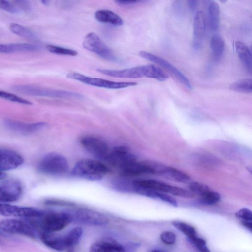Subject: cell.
<instances>
[{"label":"cell","mask_w":252,"mask_h":252,"mask_svg":"<svg viewBox=\"0 0 252 252\" xmlns=\"http://www.w3.org/2000/svg\"><path fill=\"white\" fill-rule=\"evenodd\" d=\"M68 78L74 79L83 83L98 87L110 89H120L137 85L135 82H118L102 78L91 77L75 72H70L66 74Z\"/></svg>","instance_id":"cell-8"},{"label":"cell","mask_w":252,"mask_h":252,"mask_svg":"<svg viewBox=\"0 0 252 252\" xmlns=\"http://www.w3.org/2000/svg\"><path fill=\"white\" fill-rule=\"evenodd\" d=\"M150 252H162L159 250H152V251H151Z\"/></svg>","instance_id":"cell-47"},{"label":"cell","mask_w":252,"mask_h":252,"mask_svg":"<svg viewBox=\"0 0 252 252\" xmlns=\"http://www.w3.org/2000/svg\"><path fill=\"white\" fill-rule=\"evenodd\" d=\"M11 89L26 95L60 98L64 99H81L83 95L73 92L44 88L32 85H16Z\"/></svg>","instance_id":"cell-3"},{"label":"cell","mask_w":252,"mask_h":252,"mask_svg":"<svg viewBox=\"0 0 252 252\" xmlns=\"http://www.w3.org/2000/svg\"><path fill=\"white\" fill-rule=\"evenodd\" d=\"M13 51L11 43L8 44H0V53H13Z\"/></svg>","instance_id":"cell-43"},{"label":"cell","mask_w":252,"mask_h":252,"mask_svg":"<svg viewBox=\"0 0 252 252\" xmlns=\"http://www.w3.org/2000/svg\"><path fill=\"white\" fill-rule=\"evenodd\" d=\"M75 219L83 223L92 225H103L108 222V219L98 212L89 209H80L74 215Z\"/></svg>","instance_id":"cell-16"},{"label":"cell","mask_w":252,"mask_h":252,"mask_svg":"<svg viewBox=\"0 0 252 252\" xmlns=\"http://www.w3.org/2000/svg\"><path fill=\"white\" fill-rule=\"evenodd\" d=\"M27 220L38 231L52 233L63 229L73 220V216L66 212H46L40 216Z\"/></svg>","instance_id":"cell-1"},{"label":"cell","mask_w":252,"mask_h":252,"mask_svg":"<svg viewBox=\"0 0 252 252\" xmlns=\"http://www.w3.org/2000/svg\"><path fill=\"white\" fill-rule=\"evenodd\" d=\"M0 97L12 102L22 104L31 105L32 103L26 99L20 97L15 94L0 90Z\"/></svg>","instance_id":"cell-34"},{"label":"cell","mask_w":252,"mask_h":252,"mask_svg":"<svg viewBox=\"0 0 252 252\" xmlns=\"http://www.w3.org/2000/svg\"><path fill=\"white\" fill-rule=\"evenodd\" d=\"M207 24L210 30L217 32L220 27V7L218 3L212 1L207 11Z\"/></svg>","instance_id":"cell-23"},{"label":"cell","mask_w":252,"mask_h":252,"mask_svg":"<svg viewBox=\"0 0 252 252\" xmlns=\"http://www.w3.org/2000/svg\"><path fill=\"white\" fill-rule=\"evenodd\" d=\"M80 142L85 149L95 157L107 159L110 150L104 141L94 136H86L81 138Z\"/></svg>","instance_id":"cell-12"},{"label":"cell","mask_w":252,"mask_h":252,"mask_svg":"<svg viewBox=\"0 0 252 252\" xmlns=\"http://www.w3.org/2000/svg\"><path fill=\"white\" fill-rule=\"evenodd\" d=\"M23 162L24 158L17 152L0 148V170L4 172L15 169Z\"/></svg>","instance_id":"cell-15"},{"label":"cell","mask_w":252,"mask_h":252,"mask_svg":"<svg viewBox=\"0 0 252 252\" xmlns=\"http://www.w3.org/2000/svg\"><path fill=\"white\" fill-rule=\"evenodd\" d=\"M6 128L15 133L27 135L32 134L44 128L46 124L43 122L27 123L16 120L7 119L4 122Z\"/></svg>","instance_id":"cell-14"},{"label":"cell","mask_w":252,"mask_h":252,"mask_svg":"<svg viewBox=\"0 0 252 252\" xmlns=\"http://www.w3.org/2000/svg\"><path fill=\"white\" fill-rule=\"evenodd\" d=\"M134 187L151 189L159 192H165L175 196L191 198L194 194L185 189L168 185L165 183L152 179H139L131 181Z\"/></svg>","instance_id":"cell-5"},{"label":"cell","mask_w":252,"mask_h":252,"mask_svg":"<svg viewBox=\"0 0 252 252\" xmlns=\"http://www.w3.org/2000/svg\"><path fill=\"white\" fill-rule=\"evenodd\" d=\"M15 4L22 10L29 11L31 7L28 1L26 0H15L14 1Z\"/></svg>","instance_id":"cell-41"},{"label":"cell","mask_w":252,"mask_h":252,"mask_svg":"<svg viewBox=\"0 0 252 252\" xmlns=\"http://www.w3.org/2000/svg\"><path fill=\"white\" fill-rule=\"evenodd\" d=\"M224 41L219 33L213 34L210 39V48L213 57L219 60L223 56L224 50Z\"/></svg>","instance_id":"cell-26"},{"label":"cell","mask_w":252,"mask_h":252,"mask_svg":"<svg viewBox=\"0 0 252 252\" xmlns=\"http://www.w3.org/2000/svg\"><path fill=\"white\" fill-rule=\"evenodd\" d=\"M176 234L170 231H165L161 233L160 238L165 244L168 245H173L176 241Z\"/></svg>","instance_id":"cell-40"},{"label":"cell","mask_w":252,"mask_h":252,"mask_svg":"<svg viewBox=\"0 0 252 252\" xmlns=\"http://www.w3.org/2000/svg\"><path fill=\"white\" fill-rule=\"evenodd\" d=\"M159 176L169 180L181 183H187L190 180V177L186 173L174 167L164 165Z\"/></svg>","instance_id":"cell-24"},{"label":"cell","mask_w":252,"mask_h":252,"mask_svg":"<svg viewBox=\"0 0 252 252\" xmlns=\"http://www.w3.org/2000/svg\"><path fill=\"white\" fill-rule=\"evenodd\" d=\"M14 52H34L38 51L40 47L37 45L27 43H11Z\"/></svg>","instance_id":"cell-35"},{"label":"cell","mask_w":252,"mask_h":252,"mask_svg":"<svg viewBox=\"0 0 252 252\" xmlns=\"http://www.w3.org/2000/svg\"><path fill=\"white\" fill-rule=\"evenodd\" d=\"M139 55L141 57L162 66L172 74L183 85L189 89H191L192 87L189 79L169 62L159 56L145 51H140Z\"/></svg>","instance_id":"cell-9"},{"label":"cell","mask_w":252,"mask_h":252,"mask_svg":"<svg viewBox=\"0 0 252 252\" xmlns=\"http://www.w3.org/2000/svg\"><path fill=\"white\" fill-rule=\"evenodd\" d=\"M6 178V174L4 171L0 170V180H4Z\"/></svg>","instance_id":"cell-45"},{"label":"cell","mask_w":252,"mask_h":252,"mask_svg":"<svg viewBox=\"0 0 252 252\" xmlns=\"http://www.w3.org/2000/svg\"><path fill=\"white\" fill-rule=\"evenodd\" d=\"M206 30V19L203 11H197L194 16L193 23V47L199 49L202 44Z\"/></svg>","instance_id":"cell-17"},{"label":"cell","mask_w":252,"mask_h":252,"mask_svg":"<svg viewBox=\"0 0 252 252\" xmlns=\"http://www.w3.org/2000/svg\"><path fill=\"white\" fill-rule=\"evenodd\" d=\"M232 90L238 93L249 94L252 92V80L251 78H244L238 80L230 86Z\"/></svg>","instance_id":"cell-29"},{"label":"cell","mask_w":252,"mask_h":252,"mask_svg":"<svg viewBox=\"0 0 252 252\" xmlns=\"http://www.w3.org/2000/svg\"><path fill=\"white\" fill-rule=\"evenodd\" d=\"M41 2L43 4L47 5L49 1L46 0H42L41 1Z\"/></svg>","instance_id":"cell-46"},{"label":"cell","mask_w":252,"mask_h":252,"mask_svg":"<svg viewBox=\"0 0 252 252\" xmlns=\"http://www.w3.org/2000/svg\"><path fill=\"white\" fill-rule=\"evenodd\" d=\"M143 77L155 79L162 81L166 80L168 76L160 68L154 64L142 65Z\"/></svg>","instance_id":"cell-27"},{"label":"cell","mask_w":252,"mask_h":252,"mask_svg":"<svg viewBox=\"0 0 252 252\" xmlns=\"http://www.w3.org/2000/svg\"><path fill=\"white\" fill-rule=\"evenodd\" d=\"M68 164L66 158L55 153H49L40 160L38 171L43 174L51 176L63 175L68 170Z\"/></svg>","instance_id":"cell-4"},{"label":"cell","mask_w":252,"mask_h":252,"mask_svg":"<svg viewBox=\"0 0 252 252\" xmlns=\"http://www.w3.org/2000/svg\"><path fill=\"white\" fill-rule=\"evenodd\" d=\"M0 9L12 14H19L21 10L15 4L5 0H0Z\"/></svg>","instance_id":"cell-37"},{"label":"cell","mask_w":252,"mask_h":252,"mask_svg":"<svg viewBox=\"0 0 252 252\" xmlns=\"http://www.w3.org/2000/svg\"><path fill=\"white\" fill-rule=\"evenodd\" d=\"M83 46L101 58L113 62H118L119 59L113 51L94 32L88 33L83 41Z\"/></svg>","instance_id":"cell-6"},{"label":"cell","mask_w":252,"mask_h":252,"mask_svg":"<svg viewBox=\"0 0 252 252\" xmlns=\"http://www.w3.org/2000/svg\"><path fill=\"white\" fill-rule=\"evenodd\" d=\"M189 240L193 244L200 252H211L207 247L206 241L202 238L197 236L195 238Z\"/></svg>","instance_id":"cell-38"},{"label":"cell","mask_w":252,"mask_h":252,"mask_svg":"<svg viewBox=\"0 0 252 252\" xmlns=\"http://www.w3.org/2000/svg\"><path fill=\"white\" fill-rule=\"evenodd\" d=\"M83 234V230L81 227H76L70 230L64 235L69 248L78 243Z\"/></svg>","instance_id":"cell-32"},{"label":"cell","mask_w":252,"mask_h":252,"mask_svg":"<svg viewBox=\"0 0 252 252\" xmlns=\"http://www.w3.org/2000/svg\"><path fill=\"white\" fill-rule=\"evenodd\" d=\"M10 31L14 34L31 41L38 40V36L28 28L16 23H11L9 26Z\"/></svg>","instance_id":"cell-28"},{"label":"cell","mask_w":252,"mask_h":252,"mask_svg":"<svg viewBox=\"0 0 252 252\" xmlns=\"http://www.w3.org/2000/svg\"><path fill=\"white\" fill-rule=\"evenodd\" d=\"M125 248L115 240L103 239L94 243L90 252H124Z\"/></svg>","instance_id":"cell-20"},{"label":"cell","mask_w":252,"mask_h":252,"mask_svg":"<svg viewBox=\"0 0 252 252\" xmlns=\"http://www.w3.org/2000/svg\"><path fill=\"white\" fill-rule=\"evenodd\" d=\"M44 211L33 207H20L0 203V215L4 217H13L23 219L38 217Z\"/></svg>","instance_id":"cell-10"},{"label":"cell","mask_w":252,"mask_h":252,"mask_svg":"<svg viewBox=\"0 0 252 252\" xmlns=\"http://www.w3.org/2000/svg\"><path fill=\"white\" fill-rule=\"evenodd\" d=\"M198 1L196 0H189L188 4L189 8L190 11H194L197 6Z\"/></svg>","instance_id":"cell-44"},{"label":"cell","mask_w":252,"mask_h":252,"mask_svg":"<svg viewBox=\"0 0 252 252\" xmlns=\"http://www.w3.org/2000/svg\"><path fill=\"white\" fill-rule=\"evenodd\" d=\"M236 216L241 222L252 221V212L248 208H243L240 209L236 212Z\"/></svg>","instance_id":"cell-39"},{"label":"cell","mask_w":252,"mask_h":252,"mask_svg":"<svg viewBox=\"0 0 252 252\" xmlns=\"http://www.w3.org/2000/svg\"><path fill=\"white\" fill-rule=\"evenodd\" d=\"M131 192L153 199H158L173 206L177 207L178 203L176 199L170 195L164 193L151 189L134 187L131 186Z\"/></svg>","instance_id":"cell-21"},{"label":"cell","mask_w":252,"mask_h":252,"mask_svg":"<svg viewBox=\"0 0 252 252\" xmlns=\"http://www.w3.org/2000/svg\"><path fill=\"white\" fill-rule=\"evenodd\" d=\"M39 236L42 243L47 247L58 251H63L69 248L64 236H55L51 233H39Z\"/></svg>","instance_id":"cell-19"},{"label":"cell","mask_w":252,"mask_h":252,"mask_svg":"<svg viewBox=\"0 0 252 252\" xmlns=\"http://www.w3.org/2000/svg\"><path fill=\"white\" fill-rule=\"evenodd\" d=\"M108 172V168L102 162L91 159L78 161L71 170L73 176L91 181L102 179Z\"/></svg>","instance_id":"cell-2"},{"label":"cell","mask_w":252,"mask_h":252,"mask_svg":"<svg viewBox=\"0 0 252 252\" xmlns=\"http://www.w3.org/2000/svg\"><path fill=\"white\" fill-rule=\"evenodd\" d=\"M46 48L49 52L54 54L70 56H76L78 55L76 50L57 45L48 44L46 46Z\"/></svg>","instance_id":"cell-33"},{"label":"cell","mask_w":252,"mask_h":252,"mask_svg":"<svg viewBox=\"0 0 252 252\" xmlns=\"http://www.w3.org/2000/svg\"><path fill=\"white\" fill-rule=\"evenodd\" d=\"M220 199V194L217 191L210 190L200 196L199 202L205 205H213Z\"/></svg>","instance_id":"cell-31"},{"label":"cell","mask_w":252,"mask_h":252,"mask_svg":"<svg viewBox=\"0 0 252 252\" xmlns=\"http://www.w3.org/2000/svg\"><path fill=\"white\" fill-rule=\"evenodd\" d=\"M23 193V187L17 180H5L0 183V202H13L20 199Z\"/></svg>","instance_id":"cell-11"},{"label":"cell","mask_w":252,"mask_h":252,"mask_svg":"<svg viewBox=\"0 0 252 252\" xmlns=\"http://www.w3.org/2000/svg\"><path fill=\"white\" fill-rule=\"evenodd\" d=\"M97 71L107 76L120 78H141L143 77L142 65L120 70L98 68Z\"/></svg>","instance_id":"cell-18"},{"label":"cell","mask_w":252,"mask_h":252,"mask_svg":"<svg viewBox=\"0 0 252 252\" xmlns=\"http://www.w3.org/2000/svg\"><path fill=\"white\" fill-rule=\"evenodd\" d=\"M0 230L10 234L26 236L35 238L38 235L37 231L26 219H6L0 220Z\"/></svg>","instance_id":"cell-7"},{"label":"cell","mask_w":252,"mask_h":252,"mask_svg":"<svg viewBox=\"0 0 252 252\" xmlns=\"http://www.w3.org/2000/svg\"><path fill=\"white\" fill-rule=\"evenodd\" d=\"M172 225L185 234L188 240H191L197 235L195 228L191 225L181 221H174Z\"/></svg>","instance_id":"cell-30"},{"label":"cell","mask_w":252,"mask_h":252,"mask_svg":"<svg viewBox=\"0 0 252 252\" xmlns=\"http://www.w3.org/2000/svg\"><path fill=\"white\" fill-rule=\"evenodd\" d=\"M2 234V232L0 230V236H1V235Z\"/></svg>","instance_id":"cell-48"},{"label":"cell","mask_w":252,"mask_h":252,"mask_svg":"<svg viewBox=\"0 0 252 252\" xmlns=\"http://www.w3.org/2000/svg\"><path fill=\"white\" fill-rule=\"evenodd\" d=\"M107 160L121 169L136 159L128 149L124 146H119L110 151Z\"/></svg>","instance_id":"cell-13"},{"label":"cell","mask_w":252,"mask_h":252,"mask_svg":"<svg viewBox=\"0 0 252 252\" xmlns=\"http://www.w3.org/2000/svg\"><path fill=\"white\" fill-rule=\"evenodd\" d=\"M143 0H116L115 2L120 6H129L142 2Z\"/></svg>","instance_id":"cell-42"},{"label":"cell","mask_w":252,"mask_h":252,"mask_svg":"<svg viewBox=\"0 0 252 252\" xmlns=\"http://www.w3.org/2000/svg\"><path fill=\"white\" fill-rule=\"evenodd\" d=\"M94 17L99 22L114 26H120L124 24L123 19L119 15L109 10H98L95 12Z\"/></svg>","instance_id":"cell-22"},{"label":"cell","mask_w":252,"mask_h":252,"mask_svg":"<svg viewBox=\"0 0 252 252\" xmlns=\"http://www.w3.org/2000/svg\"><path fill=\"white\" fill-rule=\"evenodd\" d=\"M189 188L193 194L201 196L210 190L207 185L198 182H192L189 185Z\"/></svg>","instance_id":"cell-36"},{"label":"cell","mask_w":252,"mask_h":252,"mask_svg":"<svg viewBox=\"0 0 252 252\" xmlns=\"http://www.w3.org/2000/svg\"><path fill=\"white\" fill-rule=\"evenodd\" d=\"M236 53L242 63L250 73L252 72V54L249 47L241 41H237L235 44Z\"/></svg>","instance_id":"cell-25"}]
</instances>
